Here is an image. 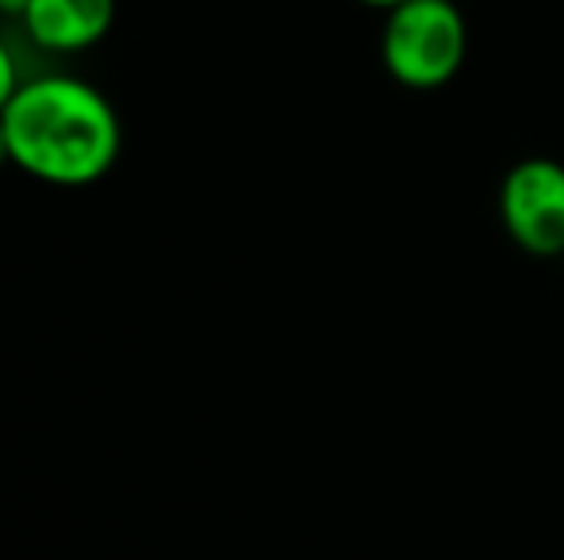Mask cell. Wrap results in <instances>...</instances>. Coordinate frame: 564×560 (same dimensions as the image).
<instances>
[{
  "label": "cell",
  "mask_w": 564,
  "mask_h": 560,
  "mask_svg": "<svg viewBox=\"0 0 564 560\" xmlns=\"http://www.w3.org/2000/svg\"><path fill=\"white\" fill-rule=\"evenodd\" d=\"M8 157L51 185H89L119 157V116L93 85L35 77L0 112Z\"/></svg>",
  "instance_id": "1"
},
{
  "label": "cell",
  "mask_w": 564,
  "mask_h": 560,
  "mask_svg": "<svg viewBox=\"0 0 564 560\" xmlns=\"http://www.w3.org/2000/svg\"><path fill=\"white\" fill-rule=\"evenodd\" d=\"M465 20L449 0H403L384 28V62L403 85L431 89L465 62Z\"/></svg>",
  "instance_id": "2"
},
{
  "label": "cell",
  "mask_w": 564,
  "mask_h": 560,
  "mask_svg": "<svg viewBox=\"0 0 564 560\" xmlns=\"http://www.w3.org/2000/svg\"><path fill=\"white\" fill-rule=\"evenodd\" d=\"M503 219L530 254L564 250V169L557 162H522L503 185Z\"/></svg>",
  "instance_id": "3"
},
{
  "label": "cell",
  "mask_w": 564,
  "mask_h": 560,
  "mask_svg": "<svg viewBox=\"0 0 564 560\" xmlns=\"http://www.w3.org/2000/svg\"><path fill=\"white\" fill-rule=\"evenodd\" d=\"M116 0H31L23 28L39 46L74 54L100 43L112 31Z\"/></svg>",
  "instance_id": "4"
},
{
  "label": "cell",
  "mask_w": 564,
  "mask_h": 560,
  "mask_svg": "<svg viewBox=\"0 0 564 560\" xmlns=\"http://www.w3.org/2000/svg\"><path fill=\"white\" fill-rule=\"evenodd\" d=\"M15 89H20V81H15V62H12V54H8V46L0 43V112H4L8 100L15 97Z\"/></svg>",
  "instance_id": "5"
},
{
  "label": "cell",
  "mask_w": 564,
  "mask_h": 560,
  "mask_svg": "<svg viewBox=\"0 0 564 560\" xmlns=\"http://www.w3.org/2000/svg\"><path fill=\"white\" fill-rule=\"evenodd\" d=\"M31 8V0H0V12L4 15H20L23 20V12Z\"/></svg>",
  "instance_id": "6"
},
{
  "label": "cell",
  "mask_w": 564,
  "mask_h": 560,
  "mask_svg": "<svg viewBox=\"0 0 564 560\" xmlns=\"http://www.w3.org/2000/svg\"><path fill=\"white\" fill-rule=\"evenodd\" d=\"M0 162H12V157H8V142H4V128H0Z\"/></svg>",
  "instance_id": "7"
},
{
  "label": "cell",
  "mask_w": 564,
  "mask_h": 560,
  "mask_svg": "<svg viewBox=\"0 0 564 560\" xmlns=\"http://www.w3.org/2000/svg\"><path fill=\"white\" fill-rule=\"evenodd\" d=\"M365 4H384V8H395V4H403V0H365Z\"/></svg>",
  "instance_id": "8"
}]
</instances>
